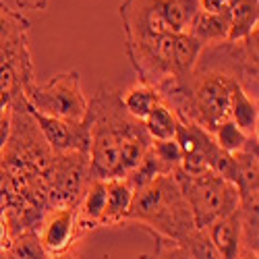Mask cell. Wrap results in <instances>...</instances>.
Returning <instances> with one entry per match:
<instances>
[{
  "label": "cell",
  "instance_id": "1",
  "mask_svg": "<svg viewBox=\"0 0 259 259\" xmlns=\"http://www.w3.org/2000/svg\"><path fill=\"white\" fill-rule=\"evenodd\" d=\"M90 120V170L92 179H116L120 149L128 139L145 135L143 122L124 112L120 94L102 88L88 106Z\"/></svg>",
  "mask_w": 259,
  "mask_h": 259
},
{
  "label": "cell",
  "instance_id": "2",
  "mask_svg": "<svg viewBox=\"0 0 259 259\" xmlns=\"http://www.w3.org/2000/svg\"><path fill=\"white\" fill-rule=\"evenodd\" d=\"M126 224H139L156 239L183 243L195 230L191 207L175 175L158 177L154 183L135 191Z\"/></svg>",
  "mask_w": 259,
  "mask_h": 259
},
{
  "label": "cell",
  "instance_id": "3",
  "mask_svg": "<svg viewBox=\"0 0 259 259\" xmlns=\"http://www.w3.org/2000/svg\"><path fill=\"white\" fill-rule=\"evenodd\" d=\"M199 9L197 0H124L120 21L126 44L183 33Z\"/></svg>",
  "mask_w": 259,
  "mask_h": 259
},
{
  "label": "cell",
  "instance_id": "4",
  "mask_svg": "<svg viewBox=\"0 0 259 259\" xmlns=\"http://www.w3.org/2000/svg\"><path fill=\"white\" fill-rule=\"evenodd\" d=\"M172 175L181 185V191L185 193V199L191 207L193 220H195V228L205 230L215 220L241 207L236 187L220 175H215L213 170L189 175V172L177 168Z\"/></svg>",
  "mask_w": 259,
  "mask_h": 259
},
{
  "label": "cell",
  "instance_id": "5",
  "mask_svg": "<svg viewBox=\"0 0 259 259\" xmlns=\"http://www.w3.org/2000/svg\"><path fill=\"white\" fill-rule=\"evenodd\" d=\"M23 98L33 112L64 120H83L90 106L79 71L58 73L41 83L33 79L23 88Z\"/></svg>",
  "mask_w": 259,
  "mask_h": 259
},
{
  "label": "cell",
  "instance_id": "6",
  "mask_svg": "<svg viewBox=\"0 0 259 259\" xmlns=\"http://www.w3.org/2000/svg\"><path fill=\"white\" fill-rule=\"evenodd\" d=\"M44 181H46V199L50 209L77 205L85 187L92 181L90 156L81 152L52 154Z\"/></svg>",
  "mask_w": 259,
  "mask_h": 259
},
{
  "label": "cell",
  "instance_id": "7",
  "mask_svg": "<svg viewBox=\"0 0 259 259\" xmlns=\"http://www.w3.org/2000/svg\"><path fill=\"white\" fill-rule=\"evenodd\" d=\"M37 239L50 257L69 255L83 236L77 226V205L48 209L37 224Z\"/></svg>",
  "mask_w": 259,
  "mask_h": 259
},
{
  "label": "cell",
  "instance_id": "8",
  "mask_svg": "<svg viewBox=\"0 0 259 259\" xmlns=\"http://www.w3.org/2000/svg\"><path fill=\"white\" fill-rule=\"evenodd\" d=\"M29 108V106H27ZM29 112L39 128L41 137L48 143L52 154H69L81 152L88 154L90 149V120L85 116L83 120H64L37 114L29 108Z\"/></svg>",
  "mask_w": 259,
  "mask_h": 259
},
{
  "label": "cell",
  "instance_id": "9",
  "mask_svg": "<svg viewBox=\"0 0 259 259\" xmlns=\"http://www.w3.org/2000/svg\"><path fill=\"white\" fill-rule=\"evenodd\" d=\"M209 241L218 249L222 259H239L243 253V224L241 209H236L224 218L215 220L205 228Z\"/></svg>",
  "mask_w": 259,
  "mask_h": 259
},
{
  "label": "cell",
  "instance_id": "10",
  "mask_svg": "<svg viewBox=\"0 0 259 259\" xmlns=\"http://www.w3.org/2000/svg\"><path fill=\"white\" fill-rule=\"evenodd\" d=\"M106 209V181L92 179L77 201V226L85 234L92 228H100Z\"/></svg>",
  "mask_w": 259,
  "mask_h": 259
},
{
  "label": "cell",
  "instance_id": "11",
  "mask_svg": "<svg viewBox=\"0 0 259 259\" xmlns=\"http://www.w3.org/2000/svg\"><path fill=\"white\" fill-rule=\"evenodd\" d=\"M230 31V11L226 13H205L199 9V13L193 17L187 33H191L203 48L218 46L228 41Z\"/></svg>",
  "mask_w": 259,
  "mask_h": 259
},
{
  "label": "cell",
  "instance_id": "12",
  "mask_svg": "<svg viewBox=\"0 0 259 259\" xmlns=\"http://www.w3.org/2000/svg\"><path fill=\"white\" fill-rule=\"evenodd\" d=\"M135 191L126 179H108L106 181V209L102 226H120L126 224V215L133 203Z\"/></svg>",
  "mask_w": 259,
  "mask_h": 259
},
{
  "label": "cell",
  "instance_id": "13",
  "mask_svg": "<svg viewBox=\"0 0 259 259\" xmlns=\"http://www.w3.org/2000/svg\"><path fill=\"white\" fill-rule=\"evenodd\" d=\"M160 102H162L160 92L141 81H137L135 85H131V88L120 94V104L124 108V112L139 122H143L145 116L152 112Z\"/></svg>",
  "mask_w": 259,
  "mask_h": 259
},
{
  "label": "cell",
  "instance_id": "14",
  "mask_svg": "<svg viewBox=\"0 0 259 259\" xmlns=\"http://www.w3.org/2000/svg\"><path fill=\"white\" fill-rule=\"evenodd\" d=\"M203 46L193 37L191 33H175V41H172V60H175V77L177 81H185L191 77L199 64Z\"/></svg>",
  "mask_w": 259,
  "mask_h": 259
},
{
  "label": "cell",
  "instance_id": "15",
  "mask_svg": "<svg viewBox=\"0 0 259 259\" xmlns=\"http://www.w3.org/2000/svg\"><path fill=\"white\" fill-rule=\"evenodd\" d=\"M228 118L241 128V131L249 137H257V124H259V108L257 100L247 96L239 83L232 90V100H230V112Z\"/></svg>",
  "mask_w": 259,
  "mask_h": 259
},
{
  "label": "cell",
  "instance_id": "16",
  "mask_svg": "<svg viewBox=\"0 0 259 259\" xmlns=\"http://www.w3.org/2000/svg\"><path fill=\"white\" fill-rule=\"evenodd\" d=\"M259 23V0H236L230 7V31L228 41H243Z\"/></svg>",
  "mask_w": 259,
  "mask_h": 259
},
{
  "label": "cell",
  "instance_id": "17",
  "mask_svg": "<svg viewBox=\"0 0 259 259\" xmlns=\"http://www.w3.org/2000/svg\"><path fill=\"white\" fill-rule=\"evenodd\" d=\"M29 21L23 13L11 11L3 0H0V48H13L27 41Z\"/></svg>",
  "mask_w": 259,
  "mask_h": 259
},
{
  "label": "cell",
  "instance_id": "18",
  "mask_svg": "<svg viewBox=\"0 0 259 259\" xmlns=\"http://www.w3.org/2000/svg\"><path fill=\"white\" fill-rule=\"evenodd\" d=\"M177 124H179L177 114L172 112V108L168 104H164V102H160L143 120V126H145V131H147V135H149L152 141L175 139Z\"/></svg>",
  "mask_w": 259,
  "mask_h": 259
},
{
  "label": "cell",
  "instance_id": "19",
  "mask_svg": "<svg viewBox=\"0 0 259 259\" xmlns=\"http://www.w3.org/2000/svg\"><path fill=\"white\" fill-rule=\"evenodd\" d=\"M5 251L9 259H50L46 249L41 247L35 230H25V232L11 236Z\"/></svg>",
  "mask_w": 259,
  "mask_h": 259
},
{
  "label": "cell",
  "instance_id": "20",
  "mask_svg": "<svg viewBox=\"0 0 259 259\" xmlns=\"http://www.w3.org/2000/svg\"><path fill=\"white\" fill-rule=\"evenodd\" d=\"M164 175H170V172L164 168V164L156 158V154L152 152V147L147 149V154L141 158V162L128 172V175L124 177L128 181V185L133 187V191H139L143 189L145 185L154 183L158 177H164Z\"/></svg>",
  "mask_w": 259,
  "mask_h": 259
},
{
  "label": "cell",
  "instance_id": "21",
  "mask_svg": "<svg viewBox=\"0 0 259 259\" xmlns=\"http://www.w3.org/2000/svg\"><path fill=\"white\" fill-rule=\"evenodd\" d=\"M211 137L215 141V145L220 147V152L232 156V154H239L245 149V145L249 143V135H245L239 126H236L230 118L222 120L218 126L211 131Z\"/></svg>",
  "mask_w": 259,
  "mask_h": 259
},
{
  "label": "cell",
  "instance_id": "22",
  "mask_svg": "<svg viewBox=\"0 0 259 259\" xmlns=\"http://www.w3.org/2000/svg\"><path fill=\"white\" fill-rule=\"evenodd\" d=\"M181 245L187 251L189 259H222V255L218 253V249H215L213 243L209 241L207 232L201 230V228L193 230Z\"/></svg>",
  "mask_w": 259,
  "mask_h": 259
},
{
  "label": "cell",
  "instance_id": "23",
  "mask_svg": "<svg viewBox=\"0 0 259 259\" xmlns=\"http://www.w3.org/2000/svg\"><path fill=\"white\" fill-rule=\"evenodd\" d=\"M152 152L156 154V158L164 164V168L170 172H175L177 168H181L183 164V152L175 139L168 141H152Z\"/></svg>",
  "mask_w": 259,
  "mask_h": 259
},
{
  "label": "cell",
  "instance_id": "24",
  "mask_svg": "<svg viewBox=\"0 0 259 259\" xmlns=\"http://www.w3.org/2000/svg\"><path fill=\"white\" fill-rule=\"evenodd\" d=\"M139 259H189V255L181 243L156 239V249L149 255H141Z\"/></svg>",
  "mask_w": 259,
  "mask_h": 259
},
{
  "label": "cell",
  "instance_id": "25",
  "mask_svg": "<svg viewBox=\"0 0 259 259\" xmlns=\"http://www.w3.org/2000/svg\"><path fill=\"white\" fill-rule=\"evenodd\" d=\"M197 3L205 13H226L236 0H197Z\"/></svg>",
  "mask_w": 259,
  "mask_h": 259
},
{
  "label": "cell",
  "instance_id": "26",
  "mask_svg": "<svg viewBox=\"0 0 259 259\" xmlns=\"http://www.w3.org/2000/svg\"><path fill=\"white\" fill-rule=\"evenodd\" d=\"M11 131H13V112L0 120V154L7 149V143L11 139Z\"/></svg>",
  "mask_w": 259,
  "mask_h": 259
},
{
  "label": "cell",
  "instance_id": "27",
  "mask_svg": "<svg viewBox=\"0 0 259 259\" xmlns=\"http://www.w3.org/2000/svg\"><path fill=\"white\" fill-rule=\"evenodd\" d=\"M19 11H44L48 7V0H15Z\"/></svg>",
  "mask_w": 259,
  "mask_h": 259
},
{
  "label": "cell",
  "instance_id": "28",
  "mask_svg": "<svg viewBox=\"0 0 259 259\" xmlns=\"http://www.w3.org/2000/svg\"><path fill=\"white\" fill-rule=\"evenodd\" d=\"M9 241H11V234H9V226H7V220H5L3 211H0V249H5Z\"/></svg>",
  "mask_w": 259,
  "mask_h": 259
},
{
  "label": "cell",
  "instance_id": "29",
  "mask_svg": "<svg viewBox=\"0 0 259 259\" xmlns=\"http://www.w3.org/2000/svg\"><path fill=\"white\" fill-rule=\"evenodd\" d=\"M239 259H259V253L257 251H243Z\"/></svg>",
  "mask_w": 259,
  "mask_h": 259
},
{
  "label": "cell",
  "instance_id": "30",
  "mask_svg": "<svg viewBox=\"0 0 259 259\" xmlns=\"http://www.w3.org/2000/svg\"><path fill=\"white\" fill-rule=\"evenodd\" d=\"M50 259H75V255L69 253V255H58V257H50Z\"/></svg>",
  "mask_w": 259,
  "mask_h": 259
},
{
  "label": "cell",
  "instance_id": "31",
  "mask_svg": "<svg viewBox=\"0 0 259 259\" xmlns=\"http://www.w3.org/2000/svg\"><path fill=\"white\" fill-rule=\"evenodd\" d=\"M0 170H3V154H0Z\"/></svg>",
  "mask_w": 259,
  "mask_h": 259
}]
</instances>
